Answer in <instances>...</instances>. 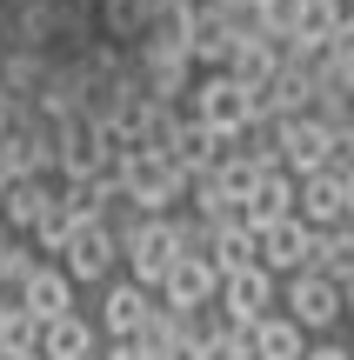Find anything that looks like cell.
Wrapping results in <instances>:
<instances>
[{
	"label": "cell",
	"instance_id": "6da1fadb",
	"mask_svg": "<svg viewBox=\"0 0 354 360\" xmlns=\"http://www.w3.org/2000/svg\"><path fill=\"white\" fill-rule=\"evenodd\" d=\"M107 187H114V200H127L134 214H174V207L187 200V174L174 167L167 154H147V147H127V154H114V167H107Z\"/></svg>",
	"mask_w": 354,
	"mask_h": 360
},
{
	"label": "cell",
	"instance_id": "7a4b0ae2",
	"mask_svg": "<svg viewBox=\"0 0 354 360\" xmlns=\"http://www.w3.org/2000/svg\"><path fill=\"white\" fill-rule=\"evenodd\" d=\"M181 114L234 141V134H241V127L254 120V87H241V80L227 74V67H208V74H194V87H187Z\"/></svg>",
	"mask_w": 354,
	"mask_h": 360
},
{
	"label": "cell",
	"instance_id": "3957f363",
	"mask_svg": "<svg viewBox=\"0 0 354 360\" xmlns=\"http://www.w3.org/2000/svg\"><path fill=\"white\" fill-rule=\"evenodd\" d=\"M281 314H288L301 334H334V327H341V294H334V281L315 274V267L281 274Z\"/></svg>",
	"mask_w": 354,
	"mask_h": 360
},
{
	"label": "cell",
	"instance_id": "277c9868",
	"mask_svg": "<svg viewBox=\"0 0 354 360\" xmlns=\"http://www.w3.org/2000/svg\"><path fill=\"white\" fill-rule=\"evenodd\" d=\"M114 267H120L114 227H107V220H74V233H67V247H61V274L74 287H101V281H114Z\"/></svg>",
	"mask_w": 354,
	"mask_h": 360
},
{
	"label": "cell",
	"instance_id": "5b68a950",
	"mask_svg": "<svg viewBox=\"0 0 354 360\" xmlns=\"http://www.w3.org/2000/svg\"><path fill=\"white\" fill-rule=\"evenodd\" d=\"M214 307H221L234 327H254L261 314L281 307V274H267L261 260H254V267H241V274H221V294H214Z\"/></svg>",
	"mask_w": 354,
	"mask_h": 360
},
{
	"label": "cell",
	"instance_id": "8992f818",
	"mask_svg": "<svg viewBox=\"0 0 354 360\" xmlns=\"http://www.w3.org/2000/svg\"><path fill=\"white\" fill-rule=\"evenodd\" d=\"M274 141H281V167L288 174H315V167H328L334 127L321 114H288V120H274Z\"/></svg>",
	"mask_w": 354,
	"mask_h": 360
},
{
	"label": "cell",
	"instance_id": "52a82bcc",
	"mask_svg": "<svg viewBox=\"0 0 354 360\" xmlns=\"http://www.w3.org/2000/svg\"><path fill=\"white\" fill-rule=\"evenodd\" d=\"M308 247H315V227L294 220V214L254 227V260H261L267 274H301V267H308Z\"/></svg>",
	"mask_w": 354,
	"mask_h": 360
},
{
	"label": "cell",
	"instance_id": "ba28073f",
	"mask_svg": "<svg viewBox=\"0 0 354 360\" xmlns=\"http://www.w3.org/2000/svg\"><path fill=\"white\" fill-rule=\"evenodd\" d=\"M214 294H221V274H214V260H201V254H181L167 274H160V287H154V300H167V307H181V314L214 307Z\"/></svg>",
	"mask_w": 354,
	"mask_h": 360
},
{
	"label": "cell",
	"instance_id": "9c48e42d",
	"mask_svg": "<svg viewBox=\"0 0 354 360\" xmlns=\"http://www.w3.org/2000/svg\"><path fill=\"white\" fill-rule=\"evenodd\" d=\"M294 220H308V227H341L348 220V193H341V174L334 167L294 174Z\"/></svg>",
	"mask_w": 354,
	"mask_h": 360
},
{
	"label": "cell",
	"instance_id": "30bf717a",
	"mask_svg": "<svg viewBox=\"0 0 354 360\" xmlns=\"http://www.w3.org/2000/svg\"><path fill=\"white\" fill-rule=\"evenodd\" d=\"M147 307H154V294H147L141 281H101V334L107 340H134L141 334V321H147Z\"/></svg>",
	"mask_w": 354,
	"mask_h": 360
},
{
	"label": "cell",
	"instance_id": "8fae6325",
	"mask_svg": "<svg viewBox=\"0 0 354 360\" xmlns=\"http://www.w3.org/2000/svg\"><path fill=\"white\" fill-rule=\"evenodd\" d=\"M13 300H20L34 321H53V314H74V281L61 274V260H40V267L13 287Z\"/></svg>",
	"mask_w": 354,
	"mask_h": 360
},
{
	"label": "cell",
	"instance_id": "7c38bea8",
	"mask_svg": "<svg viewBox=\"0 0 354 360\" xmlns=\"http://www.w3.org/2000/svg\"><path fill=\"white\" fill-rule=\"evenodd\" d=\"M47 360H87L94 347H101V327L87 321V314H53V321H40V340H34Z\"/></svg>",
	"mask_w": 354,
	"mask_h": 360
},
{
	"label": "cell",
	"instance_id": "4fadbf2b",
	"mask_svg": "<svg viewBox=\"0 0 354 360\" xmlns=\"http://www.w3.org/2000/svg\"><path fill=\"white\" fill-rule=\"evenodd\" d=\"M248 227H267V220H281V214H294V174L288 167H267V174H254V187L241 193V207H234Z\"/></svg>",
	"mask_w": 354,
	"mask_h": 360
},
{
	"label": "cell",
	"instance_id": "5bb4252c",
	"mask_svg": "<svg viewBox=\"0 0 354 360\" xmlns=\"http://www.w3.org/2000/svg\"><path fill=\"white\" fill-rule=\"evenodd\" d=\"M227 47H234V34H227V20L214 13V0H194V13H187V60L208 74V67L227 60Z\"/></svg>",
	"mask_w": 354,
	"mask_h": 360
},
{
	"label": "cell",
	"instance_id": "9a60e30c",
	"mask_svg": "<svg viewBox=\"0 0 354 360\" xmlns=\"http://www.w3.org/2000/svg\"><path fill=\"white\" fill-rule=\"evenodd\" d=\"M308 340H315V334H301V327L274 307V314H261V321L248 327V360H301Z\"/></svg>",
	"mask_w": 354,
	"mask_h": 360
},
{
	"label": "cell",
	"instance_id": "2e32d148",
	"mask_svg": "<svg viewBox=\"0 0 354 360\" xmlns=\"http://www.w3.org/2000/svg\"><path fill=\"white\" fill-rule=\"evenodd\" d=\"M53 200V180H40V174H13L7 187H0V227L7 233H27L40 220V207Z\"/></svg>",
	"mask_w": 354,
	"mask_h": 360
},
{
	"label": "cell",
	"instance_id": "e0dca14e",
	"mask_svg": "<svg viewBox=\"0 0 354 360\" xmlns=\"http://www.w3.org/2000/svg\"><path fill=\"white\" fill-rule=\"evenodd\" d=\"M221 67L241 80V87H267V80H274V67H281V40H267V34H241L234 47H227Z\"/></svg>",
	"mask_w": 354,
	"mask_h": 360
},
{
	"label": "cell",
	"instance_id": "ac0fdd59",
	"mask_svg": "<svg viewBox=\"0 0 354 360\" xmlns=\"http://www.w3.org/2000/svg\"><path fill=\"white\" fill-rule=\"evenodd\" d=\"M47 67H53V53L20 47V40H13V47L0 53V87H7L13 101H34V94H40V80H47Z\"/></svg>",
	"mask_w": 354,
	"mask_h": 360
},
{
	"label": "cell",
	"instance_id": "d6986e66",
	"mask_svg": "<svg viewBox=\"0 0 354 360\" xmlns=\"http://www.w3.org/2000/svg\"><path fill=\"white\" fill-rule=\"evenodd\" d=\"M208 260H214V274H241V267H254V227H248L241 214H227L221 227H214Z\"/></svg>",
	"mask_w": 354,
	"mask_h": 360
},
{
	"label": "cell",
	"instance_id": "ffe728a7",
	"mask_svg": "<svg viewBox=\"0 0 354 360\" xmlns=\"http://www.w3.org/2000/svg\"><path fill=\"white\" fill-rule=\"evenodd\" d=\"M34 267H40L34 240H27V233H0V294H13Z\"/></svg>",
	"mask_w": 354,
	"mask_h": 360
},
{
	"label": "cell",
	"instance_id": "44dd1931",
	"mask_svg": "<svg viewBox=\"0 0 354 360\" xmlns=\"http://www.w3.org/2000/svg\"><path fill=\"white\" fill-rule=\"evenodd\" d=\"M67 233H74V214L61 207V193H53L47 207H40V220L27 227V240H34V254H61L67 247Z\"/></svg>",
	"mask_w": 354,
	"mask_h": 360
},
{
	"label": "cell",
	"instance_id": "7402d4cb",
	"mask_svg": "<svg viewBox=\"0 0 354 360\" xmlns=\"http://www.w3.org/2000/svg\"><path fill=\"white\" fill-rule=\"evenodd\" d=\"M34 340H40V321L20 307V300H7V314H0V360L34 354Z\"/></svg>",
	"mask_w": 354,
	"mask_h": 360
},
{
	"label": "cell",
	"instance_id": "603a6c76",
	"mask_svg": "<svg viewBox=\"0 0 354 360\" xmlns=\"http://www.w3.org/2000/svg\"><path fill=\"white\" fill-rule=\"evenodd\" d=\"M254 27H261L267 40H281V47H288L294 27H301V0H254Z\"/></svg>",
	"mask_w": 354,
	"mask_h": 360
},
{
	"label": "cell",
	"instance_id": "cb8c5ba5",
	"mask_svg": "<svg viewBox=\"0 0 354 360\" xmlns=\"http://www.w3.org/2000/svg\"><path fill=\"white\" fill-rule=\"evenodd\" d=\"M334 40V7L328 0H301V27H294L288 47H328Z\"/></svg>",
	"mask_w": 354,
	"mask_h": 360
},
{
	"label": "cell",
	"instance_id": "d4e9b609",
	"mask_svg": "<svg viewBox=\"0 0 354 360\" xmlns=\"http://www.w3.org/2000/svg\"><path fill=\"white\" fill-rule=\"evenodd\" d=\"M194 360H248V327H234V321H221L214 334H201V347Z\"/></svg>",
	"mask_w": 354,
	"mask_h": 360
},
{
	"label": "cell",
	"instance_id": "484cf974",
	"mask_svg": "<svg viewBox=\"0 0 354 360\" xmlns=\"http://www.w3.org/2000/svg\"><path fill=\"white\" fill-rule=\"evenodd\" d=\"M301 360H354V347H348V340H334V334H315Z\"/></svg>",
	"mask_w": 354,
	"mask_h": 360
},
{
	"label": "cell",
	"instance_id": "4316f807",
	"mask_svg": "<svg viewBox=\"0 0 354 360\" xmlns=\"http://www.w3.org/2000/svg\"><path fill=\"white\" fill-rule=\"evenodd\" d=\"M101 360H147V354L134 347V340H107V347H101Z\"/></svg>",
	"mask_w": 354,
	"mask_h": 360
},
{
	"label": "cell",
	"instance_id": "83f0119b",
	"mask_svg": "<svg viewBox=\"0 0 354 360\" xmlns=\"http://www.w3.org/2000/svg\"><path fill=\"white\" fill-rule=\"evenodd\" d=\"M334 294H341V321H354V274H341V281H334Z\"/></svg>",
	"mask_w": 354,
	"mask_h": 360
},
{
	"label": "cell",
	"instance_id": "f1b7e54d",
	"mask_svg": "<svg viewBox=\"0 0 354 360\" xmlns=\"http://www.w3.org/2000/svg\"><path fill=\"white\" fill-rule=\"evenodd\" d=\"M334 7V27H354V0H328Z\"/></svg>",
	"mask_w": 354,
	"mask_h": 360
},
{
	"label": "cell",
	"instance_id": "f546056e",
	"mask_svg": "<svg viewBox=\"0 0 354 360\" xmlns=\"http://www.w3.org/2000/svg\"><path fill=\"white\" fill-rule=\"evenodd\" d=\"M154 360H194V347H167V354H154Z\"/></svg>",
	"mask_w": 354,
	"mask_h": 360
},
{
	"label": "cell",
	"instance_id": "4dcf8cb0",
	"mask_svg": "<svg viewBox=\"0 0 354 360\" xmlns=\"http://www.w3.org/2000/svg\"><path fill=\"white\" fill-rule=\"evenodd\" d=\"M341 193H348V214H354V167L341 174Z\"/></svg>",
	"mask_w": 354,
	"mask_h": 360
},
{
	"label": "cell",
	"instance_id": "1f68e13d",
	"mask_svg": "<svg viewBox=\"0 0 354 360\" xmlns=\"http://www.w3.org/2000/svg\"><path fill=\"white\" fill-rule=\"evenodd\" d=\"M13 360H47V354H40V347H34V354H13Z\"/></svg>",
	"mask_w": 354,
	"mask_h": 360
},
{
	"label": "cell",
	"instance_id": "d6a6232c",
	"mask_svg": "<svg viewBox=\"0 0 354 360\" xmlns=\"http://www.w3.org/2000/svg\"><path fill=\"white\" fill-rule=\"evenodd\" d=\"M7 300H13V294H0V314H7Z\"/></svg>",
	"mask_w": 354,
	"mask_h": 360
},
{
	"label": "cell",
	"instance_id": "836d02e7",
	"mask_svg": "<svg viewBox=\"0 0 354 360\" xmlns=\"http://www.w3.org/2000/svg\"><path fill=\"white\" fill-rule=\"evenodd\" d=\"M87 360H101V347H94V354H87Z\"/></svg>",
	"mask_w": 354,
	"mask_h": 360
},
{
	"label": "cell",
	"instance_id": "e575fe53",
	"mask_svg": "<svg viewBox=\"0 0 354 360\" xmlns=\"http://www.w3.org/2000/svg\"><path fill=\"white\" fill-rule=\"evenodd\" d=\"M0 233H7V227H0Z\"/></svg>",
	"mask_w": 354,
	"mask_h": 360
}]
</instances>
